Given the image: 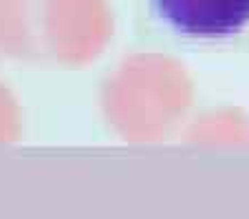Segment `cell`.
I'll return each mask as SVG.
<instances>
[{"mask_svg": "<svg viewBox=\"0 0 249 219\" xmlns=\"http://www.w3.org/2000/svg\"><path fill=\"white\" fill-rule=\"evenodd\" d=\"M159 18L179 36L223 40L249 24V0H155Z\"/></svg>", "mask_w": 249, "mask_h": 219, "instance_id": "cell-1", "label": "cell"}]
</instances>
